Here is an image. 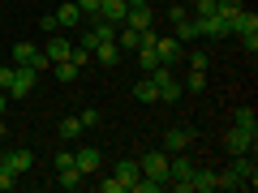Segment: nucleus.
<instances>
[{"label":"nucleus","mask_w":258,"mask_h":193,"mask_svg":"<svg viewBox=\"0 0 258 193\" xmlns=\"http://www.w3.org/2000/svg\"><path fill=\"white\" fill-rule=\"evenodd\" d=\"M35 82H39V73L30 64H0V90L9 99H26L35 90Z\"/></svg>","instance_id":"f257e3e1"},{"label":"nucleus","mask_w":258,"mask_h":193,"mask_svg":"<svg viewBox=\"0 0 258 193\" xmlns=\"http://www.w3.org/2000/svg\"><path fill=\"white\" fill-rule=\"evenodd\" d=\"M189 180H194V163L185 159V150L176 159H168V180H164V189H176V193H194L189 189Z\"/></svg>","instance_id":"f03ea898"},{"label":"nucleus","mask_w":258,"mask_h":193,"mask_svg":"<svg viewBox=\"0 0 258 193\" xmlns=\"http://www.w3.org/2000/svg\"><path fill=\"white\" fill-rule=\"evenodd\" d=\"M151 82L159 86V103H176L181 99V77L172 73V64H159L155 73H151Z\"/></svg>","instance_id":"7ed1b4c3"},{"label":"nucleus","mask_w":258,"mask_h":193,"mask_svg":"<svg viewBox=\"0 0 258 193\" xmlns=\"http://www.w3.org/2000/svg\"><path fill=\"white\" fill-rule=\"evenodd\" d=\"M138 172L151 176V180H168V150H147L138 159Z\"/></svg>","instance_id":"20e7f679"},{"label":"nucleus","mask_w":258,"mask_h":193,"mask_svg":"<svg viewBox=\"0 0 258 193\" xmlns=\"http://www.w3.org/2000/svg\"><path fill=\"white\" fill-rule=\"evenodd\" d=\"M74 167H78L82 176H95V172L103 167V150H99V146H78V150H74Z\"/></svg>","instance_id":"39448f33"},{"label":"nucleus","mask_w":258,"mask_h":193,"mask_svg":"<svg viewBox=\"0 0 258 193\" xmlns=\"http://www.w3.org/2000/svg\"><path fill=\"white\" fill-rule=\"evenodd\" d=\"M0 163L9 167V172H18V176H26L30 167H35V155H30L26 146H9V150H5V159H0Z\"/></svg>","instance_id":"423d86ee"},{"label":"nucleus","mask_w":258,"mask_h":193,"mask_svg":"<svg viewBox=\"0 0 258 193\" xmlns=\"http://www.w3.org/2000/svg\"><path fill=\"white\" fill-rule=\"evenodd\" d=\"M232 172H237L241 189H254L258 184V167H254V150H245V155H237V163H232Z\"/></svg>","instance_id":"0eeeda50"},{"label":"nucleus","mask_w":258,"mask_h":193,"mask_svg":"<svg viewBox=\"0 0 258 193\" xmlns=\"http://www.w3.org/2000/svg\"><path fill=\"white\" fill-rule=\"evenodd\" d=\"M254 142L258 138H249L245 129H237V125L224 133V150H228V155H245V150H254Z\"/></svg>","instance_id":"6e6552de"},{"label":"nucleus","mask_w":258,"mask_h":193,"mask_svg":"<svg viewBox=\"0 0 258 193\" xmlns=\"http://www.w3.org/2000/svg\"><path fill=\"white\" fill-rule=\"evenodd\" d=\"M228 26H232V35H258V13L254 9H241L237 18H228Z\"/></svg>","instance_id":"1a4fd4ad"},{"label":"nucleus","mask_w":258,"mask_h":193,"mask_svg":"<svg viewBox=\"0 0 258 193\" xmlns=\"http://www.w3.org/2000/svg\"><path fill=\"white\" fill-rule=\"evenodd\" d=\"M138 159H125V163H116V167H112V180H116L120 184V189H129V184H134V180H138Z\"/></svg>","instance_id":"9d476101"},{"label":"nucleus","mask_w":258,"mask_h":193,"mask_svg":"<svg viewBox=\"0 0 258 193\" xmlns=\"http://www.w3.org/2000/svg\"><path fill=\"white\" fill-rule=\"evenodd\" d=\"M125 13H129L125 0H99V18L112 22V26H120V22H125Z\"/></svg>","instance_id":"9b49d317"},{"label":"nucleus","mask_w":258,"mask_h":193,"mask_svg":"<svg viewBox=\"0 0 258 193\" xmlns=\"http://www.w3.org/2000/svg\"><path fill=\"white\" fill-rule=\"evenodd\" d=\"M69 52H74V43H69V39H60V35H52V39H47V43H43V56H47V60H69Z\"/></svg>","instance_id":"f8f14e48"},{"label":"nucleus","mask_w":258,"mask_h":193,"mask_svg":"<svg viewBox=\"0 0 258 193\" xmlns=\"http://www.w3.org/2000/svg\"><path fill=\"white\" fill-rule=\"evenodd\" d=\"M189 142H194V133H189V129H168V133H164V150H172V155H181V150L189 146Z\"/></svg>","instance_id":"ddd939ff"},{"label":"nucleus","mask_w":258,"mask_h":193,"mask_svg":"<svg viewBox=\"0 0 258 193\" xmlns=\"http://www.w3.org/2000/svg\"><path fill=\"white\" fill-rule=\"evenodd\" d=\"M56 22H60V30L78 26V22H82V9H78V0H64L60 9H56Z\"/></svg>","instance_id":"4468645a"},{"label":"nucleus","mask_w":258,"mask_h":193,"mask_svg":"<svg viewBox=\"0 0 258 193\" xmlns=\"http://www.w3.org/2000/svg\"><path fill=\"white\" fill-rule=\"evenodd\" d=\"M120 26H129V30H151V9H147V5H142V9H129Z\"/></svg>","instance_id":"2eb2a0df"},{"label":"nucleus","mask_w":258,"mask_h":193,"mask_svg":"<svg viewBox=\"0 0 258 193\" xmlns=\"http://www.w3.org/2000/svg\"><path fill=\"white\" fill-rule=\"evenodd\" d=\"M155 52L164 64H176V56H181V39H155Z\"/></svg>","instance_id":"dca6fc26"},{"label":"nucleus","mask_w":258,"mask_h":193,"mask_svg":"<svg viewBox=\"0 0 258 193\" xmlns=\"http://www.w3.org/2000/svg\"><path fill=\"white\" fill-rule=\"evenodd\" d=\"M138 64H142V73H155L159 64H164V60H159V52H155V43H142L138 47Z\"/></svg>","instance_id":"f3484780"},{"label":"nucleus","mask_w":258,"mask_h":193,"mask_svg":"<svg viewBox=\"0 0 258 193\" xmlns=\"http://www.w3.org/2000/svg\"><path fill=\"white\" fill-rule=\"evenodd\" d=\"M232 125H237V129H245L249 138H258V112H254V108H241L237 116H232Z\"/></svg>","instance_id":"a211bd4d"},{"label":"nucleus","mask_w":258,"mask_h":193,"mask_svg":"<svg viewBox=\"0 0 258 193\" xmlns=\"http://www.w3.org/2000/svg\"><path fill=\"white\" fill-rule=\"evenodd\" d=\"M95 60H99V64H108V69H112V64H116L120 60V47H116V39H112V43H95Z\"/></svg>","instance_id":"6ab92c4d"},{"label":"nucleus","mask_w":258,"mask_h":193,"mask_svg":"<svg viewBox=\"0 0 258 193\" xmlns=\"http://www.w3.org/2000/svg\"><path fill=\"white\" fill-rule=\"evenodd\" d=\"M134 99H138V103H159V86L151 82V73L142 77L138 86H134Z\"/></svg>","instance_id":"aec40b11"},{"label":"nucleus","mask_w":258,"mask_h":193,"mask_svg":"<svg viewBox=\"0 0 258 193\" xmlns=\"http://www.w3.org/2000/svg\"><path fill=\"white\" fill-rule=\"evenodd\" d=\"M56 184H60V189H78V184H82V172H78L74 163H69V167H56Z\"/></svg>","instance_id":"412c9836"},{"label":"nucleus","mask_w":258,"mask_h":193,"mask_svg":"<svg viewBox=\"0 0 258 193\" xmlns=\"http://www.w3.org/2000/svg\"><path fill=\"white\" fill-rule=\"evenodd\" d=\"M189 189H194V193H215V172H198V167H194Z\"/></svg>","instance_id":"4be33fe9"},{"label":"nucleus","mask_w":258,"mask_h":193,"mask_svg":"<svg viewBox=\"0 0 258 193\" xmlns=\"http://www.w3.org/2000/svg\"><path fill=\"white\" fill-rule=\"evenodd\" d=\"M39 47L35 43H13V64H35Z\"/></svg>","instance_id":"5701e85b"},{"label":"nucleus","mask_w":258,"mask_h":193,"mask_svg":"<svg viewBox=\"0 0 258 193\" xmlns=\"http://www.w3.org/2000/svg\"><path fill=\"white\" fill-rule=\"evenodd\" d=\"M47 73H56V77H60V82H74V77H78V73H82V69H78V64H74V60H56V64H52V69H47Z\"/></svg>","instance_id":"b1692460"},{"label":"nucleus","mask_w":258,"mask_h":193,"mask_svg":"<svg viewBox=\"0 0 258 193\" xmlns=\"http://www.w3.org/2000/svg\"><path fill=\"white\" fill-rule=\"evenodd\" d=\"M91 35H95V43H112V39H116V26H112V22H95V26H91Z\"/></svg>","instance_id":"393cba45"},{"label":"nucleus","mask_w":258,"mask_h":193,"mask_svg":"<svg viewBox=\"0 0 258 193\" xmlns=\"http://www.w3.org/2000/svg\"><path fill=\"white\" fill-rule=\"evenodd\" d=\"M172 26H176V39H181V43H194V39H198V30H194V18H176Z\"/></svg>","instance_id":"a878e982"},{"label":"nucleus","mask_w":258,"mask_h":193,"mask_svg":"<svg viewBox=\"0 0 258 193\" xmlns=\"http://www.w3.org/2000/svg\"><path fill=\"white\" fill-rule=\"evenodd\" d=\"M241 9H245V0H215V13H220L224 22H228V18H237Z\"/></svg>","instance_id":"bb28decb"},{"label":"nucleus","mask_w":258,"mask_h":193,"mask_svg":"<svg viewBox=\"0 0 258 193\" xmlns=\"http://www.w3.org/2000/svg\"><path fill=\"white\" fill-rule=\"evenodd\" d=\"M60 138H64V142L82 138V120H78V116H64V120H60Z\"/></svg>","instance_id":"cd10ccee"},{"label":"nucleus","mask_w":258,"mask_h":193,"mask_svg":"<svg viewBox=\"0 0 258 193\" xmlns=\"http://www.w3.org/2000/svg\"><path fill=\"white\" fill-rule=\"evenodd\" d=\"M185 90H194V94L207 90V73H203V69H189V77H185Z\"/></svg>","instance_id":"c85d7f7f"},{"label":"nucleus","mask_w":258,"mask_h":193,"mask_svg":"<svg viewBox=\"0 0 258 193\" xmlns=\"http://www.w3.org/2000/svg\"><path fill=\"white\" fill-rule=\"evenodd\" d=\"M215 189H241V180H237V172H215Z\"/></svg>","instance_id":"c756f323"},{"label":"nucleus","mask_w":258,"mask_h":193,"mask_svg":"<svg viewBox=\"0 0 258 193\" xmlns=\"http://www.w3.org/2000/svg\"><path fill=\"white\" fill-rule=\"evenodd\" d=\"M78 120H82V129H95V125H99V112L86 108V112H78Z\"/></svg>","instance_id":"7c9ffc66"},{"label":"nucleus","mask_w":258,"mask_h":193,"mask_svg":"<svg viewBox=\"0 0 258 193\" xmlns=\"http://www.w3.org/2000/svg\"><path fill=\"white\" fill-rule=\"evenodd\" d=\"M13 184H18V172H9V167L0 163V189H13Z\"/></svg>","instance_id":"2f4dec72"},{"label":"nucleus","mask_w":258,"mask_h":193,"mask_svg":"<svg viewBox=\"0 0 258 193\" xmlns=\"http://www.w3.org/2000/svg\"><path fill=\"white\" fill-rule=\"evenodd\" d=\"M39 26H43V35H56V30H60V22H56V13H43V22H39Z\"/></svg>","instance_id":"473e14b6"},{"label":"nucleus","mask_w":258,"mask_h":193,"mask_svg":"<svg viewBox=\"0 0 258 193\" xmlns=\"http://www.w3.org/2000/svg\"><path fill=\"white\" fill-rule=\"evenodd\" d=\"M69 60H74V64H78V69H82V64H86V60H91V52H86V47H82V43H78V47H74V52H69Z\"/></svg>","instance_id":"72a5a7b5"},{"label":"nucleus","mask_w":258,"mask_h":193,"mask_svg":"<svg viewBox=\"0 0 258 193\" xmlns=\"http://www.w3.org/2000/svg\"><path fill=\"white\" fill-rule=\"evenodd\" d=\"M207 64H211L207 52H189V69H203V73H207Z\"/></svg>","instance_id":"f704fd0d"},{"label":"nucleus","mask_w":258,"mask_h":193,"mask_svg":"<svg viewBox=\"0 0 258 193\" xmlns=\"http://www.w3.org/2000/svg\"><path fill=\"white\" fill-rule=\"evenodd\" d=\"M78 9H82V18H86V13H95V18H99V0H78Z\"/></svg>","instance_id":"c9c22d12"},{"label":"nucleus","mask_w":258,"mask_h":193,"mask_svg":"<svg viewBox=\"0 0 258 193\" xmlns=\"http://www.w3.org/2000/svg\"><path fill=\"white\" fill-rule=\"evenodd\" d=\"M74 163V150H56V167H69Z\"/></svg>","instance_id":"e433bc0d"},{"label":"nucleus","mask_w":258,"mask_h":193,"mask_svg":"<svg viewBox=\"0 0 258 193\" xmlns=\"http://www.w3.org/2000/svg\"><path fill=\"white\" fill-rule=\"evenodd\" d=\"M99 189H103V193H125V189H120L116 180H112V176H108V180H99Z\"/></svg>","instance_id":"4c0bfd02"},{"label":"nucleus","mask_w":258,"mask_h":193,"mask_svg":"<svg viewBox=\"0 0 258 193\" xmlns=\"http://www.w3.org/2000/svg\"><path fill=\"white\" fill-rule=\"evenodd\" d=\"M5 112H9V94L0 90V116H5Z\"/></svg>","instance_id":"58836bf2"},{"label":"nucleus","mask_w":258,"mask_h":193,"mask_svg":"<svg viewBox=\"0 0 258 193\" xmlns=\"http://www.w3.org/2000/svg\"><path fill=\"white\" fill-rule=\"evenodd\" d=\"M125 5H129V9H142V5H147V0H125Z\"/></svg>","instance_id":"ea45409f"},{"label":"nucleus","mask_w":258,"mask_h":193,"mask_svg":"<svg viewBox=\"0 0 258 193\" xmlns=\"http://www.w3.org/2000/svg\"><path fill=\"white\" fill-rule=\"evenodd\" d=\"M0 142H5V120H0Z\"/></svg>","instance_id":"a19ab883"},{"label":"nucleus","mask_w":258,"mask_h":193,"mask_svg":"<svg viewBox=\"0 0 258 193\" xmlns=\"http://www.w3.org/2000/svg\"><path fill=\"white\" fill-rule=\"evenodd\" d=\"M176 5H189V0H176Z\"/></svg>","instance_id":"79ce46f5"}]
</instances>
